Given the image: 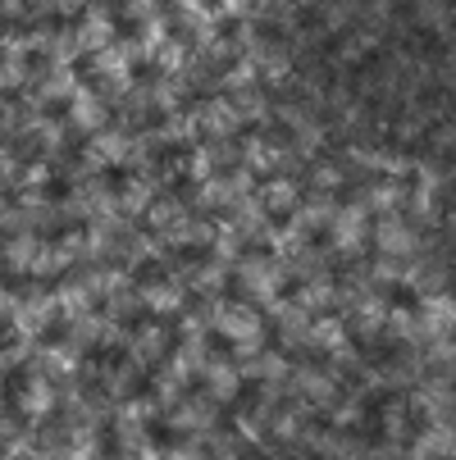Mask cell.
<instances>
[{
	"label": "cell",
	"instance_id": "6da1fadb",
	"mask_svg": "<svg viewBox=\"0 0 456 460\" xmlns=\"http://www.w3.org/2000/svg\"><path fill=\"white\" fill-rule=\"evenodd\" d=\"M210 323H215V333L233 347L237 360L265 351V319H260L255 301H215Z\"/></svg>",
	"mask_w": 456,
	"mask_h": 460
},
{
	"label": "cell",
	"instance_id": "7a4b0ae2",
	"mask_svg": "<svg viewBox=\"0 0 456 460\" xmlns=\"http://www.w3.org/2000/svg\"><path fill=\"white\" fill-rule=\"evenodd\" d=\"M237 283L251 301L274 305L288 288V260L283 255H242L237 260Z\"/></svg>",
	"mask_w": 456,
	"mask_h": 460
},
{
	"label": "cell",
	"instance_id": "3957f363",
	"mask_svg": "<svg viewBox=\"0 0 456 460\" xmlns=\"http://www.w3.org/2000/svg\"><path fill=\"white\" fill-rule=\"evenodd\" d=\"M370 242L379 246L383 260H398V265L420 251V233H416V224H407L402 210H393V215H374V233H370Z\"/></svg>",
	"mask_w": 456,
	"mask_h": 460
},
{
	"label": "cell",
	"instance_id": "277c9868",
	"mask_svg": "<svg viewBox=\"0 0 456 460\" xmlns=\"http://www.w3.org/2000/svg\"><path fill=\"white\" fill-rule=\"evenodd\" d=\"M370 233H374V215H370L361 201L334 210V224H329V242H334V251H343V255H361V251L370 246Z\"/></svg>",
	"mask_w": 456,
	"mask_h": 460
},
{
	"label": "cell",
	"instance_id": "5b68a950",
	"mask_svg": "<svg viewBox=\"0 0 456 460\" xmlns=\"http://www.w3.org/2000/svg\"><path fill=\"white\" fill-rule=\"evenodd\" d=\"M416 319H420V342H447L456 338V296L452 292H425L420 305H416Z\"/></svg>",
	"mask_w": 456,
	"mask_h": 460
},
{
	"label": "cell",
	"instance_id": "8992f818",
	"mask_svg": "<svg viewBox=\"0 0 456 460\" xmlns=\"http://www.w3.org/2000/svg\"><path fill=\"white\" fill-rule=\"evenodd\" d=\"M74 41H78V50H87V55H101L105 46H114V41H119L114 10H105V5H87V10L78 14V23H74Z\"/></svg>",
	"mask_w": 456,
	"mask_h": 460
},
{
	"label": "cell",
	"instance_id": "52a82bcc",
	"mask_svg": "<svg viewBox=\"0 0 456 460\" xmlns=\"http://www.w3.org/2000/svg\"><path fill=\"white\" fill-rule=\"evenodd\" d=\"M411 415H420L425 424H438V420H452L456 415V392L447 378H425L416 383L411 392Z\"/></svg>",
	"mask_w": 456,
	"mask_h": 460
},
{
	"label": "cell",
	"instance_id": "ba28073f",
	"mask_svg": "<svg viewBox=\"0 0 456 460\" xmlns=\"http://www.w3.org/2000/svg\"><path fill=\"white\" fill-rule=\"evenodd\" d=\"M215 397H183L169 406V429L174 433H183V438H201V433H210L215 429Z\"/></svg>",
	"mask_w": 456,
	"mask_h": 460
},
{
	"label": "cell",
	"instance_id": "9c48e42d",
	"mask_svg": "<svg viewBox=\"0 0 456 460\" xmlns=\"http://www.w3.org/2000/svg\"><path fill=\"white\" fill-rule=\"evenodd\" d=\"M306 347L310 351H319V356H329V360H343L347 351H352V333H347V319L343 314H315L310 319V338H306Z\"/></svg>",
	"mask_w": 456,
	"mask_h": 460
},
{
	"label": "cell",
	"instance_id": "30bf717a",
	"mask_svg": "<svg viewBox=\"0 0 456 460\" xmlns=\"http://www.w3.org/2000/svg\"><path fill=\"white\" fill-rule=\"evenodd\" d=\"M69 128H74V133H83V137L105 133V128H110V101H105L101 92L78 87V92L69 96Z\"/></svg>",
	"mask_w": 456,
	"mask_h": 460
},
{
	"label": "cell",
	"instance_id": "8fae6325",
	"mask_svg": "<svg viewBox=\"0 0 456 460\" xmlns=\"http://www.w3.org/2000/svg\"><path fill=\"white\" fill-rule=\"evenodd\" d=\"M59 402V392H55V378L46 369H28L23 383H19V415L23 420H46Z\"/></svg>",
	"mask_w": 456,
	"mask_h": 460
},
{
	"label": "cell",
	"instance_id": "7c38bea8",
	"mask_svg": "<svg viewBox=\"0 0 456 460\" xmlns=\"http://www.w3.org/2000/svg\"><path fill=\"white\" fill-rule=\"evenodd\" d=\"M201 383H206V397H215V402L224 406V402H237L246 374H242L237 356H233V360H228V356H210L206 369H201Z\"/></svg>",
	"mask_w": 456,
	"mask_h": 460
},
{
	"label": "cell",
	"instance_id": "4fadbf2b",
	"mask_svg": "<svg viewBox=\"0 0 456 460\" xmlns=\"http://www.w3.org/2000/svg\"><path fill=\"white\" fill-rule=\"evenodd\" d=\"M138 301H142V310L156 314V319L183 314V305H187V283H183V279H151V283L138 288Z\"/></svg>",
	"mask_w": 456,
	"mask_h": 460
},
{
	"label": "cell",
	"instance_id": "5bb4252c",
	"mask_svg": "<svg viewBox=\"0 0 456 460\" xmlns=\"http://www.w3.org/2000/svg\"><path fill=\"white\" fill-rule=\"evenodd\" d=\"M255 201L270 210V219H274V215H297V206H301V187H297L292 178H283V173H270L265 182L255 187Z\"/></svg>",
	"mask_w": 456,
	"mask_h": 460
},
{
	"label": "cell",
	"instance_id": "9a60e30c",
	"mask_svg": "<svg viewBox=\"0 0 456 460\" xmlns=\"http://www.w3.org/2000/svg\"><path fill=\"white\" fill-rule=\"evenodd\" d=\"M292 392L306 402V406H334L338 402V383L324 374V369H292Z\"/></svg>",
	"mask_w": 456,
	"mask_h": 460
},
{
	"label": "cell",
	"instance_id": "2e32d148",
	"mask_svg": "<svg viewBox=\"0 0 456 460\" xmlns=\"http://www.w3.org/2000/svg\"><path fill=\"white\" fill-rule=\"evenodd\" d=\"M128 151H133V137H128V133H114V128H105V133L87 137V160H92L96 169L128 164Z\"/></svg>",
	"mask_w": 456,
	"mask_h": 460
},
{
	"label": "cell",
	"instance_id": "e0dca14e",
	"mask_svg": "<svg viewBox=\"0 0 456 460\" xmlns=\"http://www.w3.org/2000/svg\"><path fill=\"white\" fill-rule=\"evenodd\" d=\"M237 365H242V374H246V378L265 383V387H279V383H288V378H292V365H288V356H283V351H255V356H246V360H237Z\"/></svg>",
	"mask_w": 456,
	"mask_h": 460
},
{
	"label": "cell",
	"instance_id": "ac0fdd59",
	"mask_svg": "<svg viewBox=\"0 0 456 460\" xmlns=\"http://www.w3.org/2000/svg\"><path fill=\"white\" fill-rule=\"evenodd\" d=\"M283 155H288L283 142H270V137H246V142H242V169H246V173H265V178H270V173L283 164Z\"/></svg>",
	"mask_w": 456,
	"mask_h": 460
},
{
	"label": "cell",
	"instance_id": "d6986e66",
	"mask_svg": "<svg viewBox=\"0 0 456 460\" xmlns=\"http://www.w3.org/2000/svg\"><path fill=\"white\" fill-rule=\"evenodd\" d=\"M370 215H393V210H402L407 206V187L398 182V178H374L370 187H365V201H361Z\"/></svg>",
	"mask_w": 456,
	"mask_h": 460
},
{
	"label": "cell",
	"instance_id": "ffe728a7",
	"mask_svg": "<svg viewBox=\"0 0 456 460\" xmlns=\"http://www.w3.org/2000/svg\"><path fill=\"white\" fill-rule=\"evenodd\" d=\"M5 270H19V274H32L37 270V255H41V237L37 233H19L14 242H5Z\"/></svg>",
	"mask_w": 456,
	"mask_h": 460
},
{
	"label": "cell",
	"instance_id": "44dd1931",
	"mask_svg": "<svg viewBox=\"0 0 456 460\" xmlns=\"http://www.w3.org/2000/svg\"><path fill=\"white\" fill-rule=\"evenodd\" d=\"M165 351H169V333H165V328L147 323L142 333H133V360L138 365H156V360H165Z\"/></svg>",
	"mask_w": 456,
	"mask_h": 460
},
{
	"label": "cell",
	"instance_id": "7402d4cb",
	"mask_svg": "<svg viewBox=\"0 0 456 460\" xmlns=\"http://www.w3.org/2000/svg\"><path fill=\"white\" fill-rule=\"evenodd\" d=\"M37 369H46L50 378H69V374H78V347H74V342L46 347V351L37 356Z\"/></svg>",
	"mask_w": 456,
	"mask_h": 460
},
{
	"label": "cell",
	"instance_id": "603a6c76",
	"mask_svg": "<svg viewBox=\"0 0 456 460\" xmlns=\"http://www.w3.org/2000/svg\"><path fill=\"white\" fill-rule=\"evenodd\" d=\"M23 87H32V69H28V59H23V55H10V50H0V96L23 92Z\"/></svg>",
	"mask_w": 456,
	"mask_h": 460
},
{
	"label": "cell",
	"instance_id": "cb8c5ba5",
	"mask_svg": "<svg viewBox=\"0 0 456 460\" xmlns=\"http://www.w3.org/2000/svg\"><path fill=\"white\" fill-rule=\"evenodd\" d=\"M315 451H319L324 460H356V447H352V438H343V433H324V438L315 442Z\"/></svg>",
	"mask_w": 456,
	"mask_h": 460
},
{
	"label": "cell",
	"instance_id": "d4e9b609",
	"mask_svg": "<svg viewBox=\"0 0 456 460\" xmlns=\"http://www.w3.org/2000/svg\"><path fill=\"white\" fill-rule=\"evenodd\" d=\"M183 169H187V178L206 182V178H215V155H210L206 146H192V151H187V160H183Z\"/></svg>",
	"mask_w": 456,
	"mask_h": 460
},
{
	"label": "cell",
	"instance_id": "484cf974",
	"mask_svg": "<svg viewBox=\"0 0 456 460\" xmlns=\"http://www.w3.org/2000/svg\"><path fill=\"white\" fill-rule=\"evenodd\" d=\"M165 460H210V456H206L201 438H183L178 447H169V451H165Z\"/></svg>",
	"mask_w": 456,
	"mask_h": 460
},
{
	"label": "cell",
	"instance_id": "4316f807",
	"mask_svg": "<svg viewBox=\"0 0 456 460\" xmlns=\"http://www.w3.org/2000/svg\"><path fill=\"white\" fill-rule=\"evenodd\" d=\"M50 10H55V14H83L87 0H50Z\"/></svg>",
	"mask_w": 456,
	"mask_h": 460
},
{
	"label": "cell",
	"instance_id": "83f0119b",
	"mask_svg": "<svg viewBox=\"0 0 456 460\" xmlns=\"http://www.w3.org/2000/svg\"><path fill=\"white\" fill-rule=\"evenodd\" d=\"M10 305H14V296H10L5 288H0V314H10Z\"/></svg>",
	"mask_w": 456,
	"mask_h": 460
},
{
	"label": "cell",
	"instance_id": "f1b7e54d",
	"mask_svg": "<svg viewBox=\"0 0 456 460\" xmlns=\"http://www.w3.org/2000/svg\"><path fill=\"white\" fill-rule=\"evenodd\" d=\"M0 215H5V191H0Z\"/></svg>",
	"mask_w": 456,
	"mask_h": 460
},
{
	"label": "cell",
	"instance_id": "f546056e",
	"mask_svg": "<svg viewBox=\"0 0 456 460\" xmlns=\"http://www.w3.org/2000/svg\"><path fill=\"white\" fill-rule=\"evenodd\" d=\"M0 119H5V96H0Z\"/></svg>",
	"mask_w": 456,
	"mask_h": 460
}]
</instances>
